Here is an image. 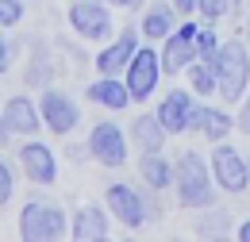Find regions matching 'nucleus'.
Instances as JSON below:
<instances>
[{
  "instance_id": "nucleus-1",
  "label": "nucleus",
  "mask_w": 250,
  "mask_h": 242,
  "mask_svg": "<svg viewBox=\"0 0 250 242\" xmlns=\"http://www.w3.org/2000/svg\"><path fill=\"white\" fill-rule=\"evenodd\" d=\"M173 192H177V208H185V212L219 204V184L200 150H181L173 158Z\"/></svg>"
},
{
  "instance_id": "nucleus-2",
  "label": "nucleus",
  "mask_w": 250,
  "mask_h": 242,
  "mask_svg": "<svg viewBox=\"0 0 250 242\" xmlns=\"http://www.w3.org/2000/svg\"><path fill=\"white\" fill-rule=\"evenodd\" d=\"M212 69H216L219 81V100L223 104H239L250 89V42L243 39H223V46L212 58Z\"/></svg>"
},
{
  "instance_id": "nucleus-3",
  "label": "nucleus",
  "mask_w": 250,
  "mask_h": 242,
  "mask_svg": "<svg viewBox=\"0 0 250 242\" xmlns=\"http://www.w3.org/2000/svg\"><path fill=\"white\" fill-rule=\"evenodd\" d=\"M16 235L23 242H58L69 235V215L62 212V204L54 200H27L20 208V227Z\"/></svg>"
},
{
  "instance_id": "nucleus-4",
  "label": "nucleus",
  "mask_w": 250,
  "mask_h": 242,
  "mask_svg": "<svg viewBox=\"0 0 250 242\" xmlns=\"http://www.w3.org/2000/svg\"><path fill=\"white\" fill-rule=\"evenodd\" d=\"M39 131H42L39 100H31L27 92H16V96L0 100V150L12 146V139H31Z\"/></svg>"
},
{
  "instance_id": "nucleus-5",
  "label": "nucleus",
  "mask_w": 250,
  "mask_h": 242,
  "mask_svg": "<svg viewBox=\"0 0 250 242\" xmlns=\"http://www.w3.org/2000/svg\"><path fill=\"white\" fill-rule=\"evenodd\" d=\"M212 177H216L219 192H231V196H247L250 192V165H247V154L239 146H231L227 139L223 142H212Z\"/></svg>"
},
{
  "instance_id": "nucleus-6",
  "label": "nucleus",
  "mask_w": 250,
  "mask_h": 242,
  "mask_svg": "<svg viewBox=\"0 0 250 242\" xmlns=\"http://www.w3.org/2000/svg\"><path fill=\"white\" fill-rule=\"evenodd\" d=\"M162 54L154 50V42H143L135 50L131 65L124 69V81H127V92H131V104H150V96L158 92L162 85Z\"/></svg>"
},
{
  "instance_id": "nucleus-7",
  "label": "nucleus",
  "mask_w": 250,
  "mask_h": 242,
  "mask_svg": "<svg viewBox=\"0 0 250 242\" xmlns=\"http://www.w3.org/2000/svg\"><path fill=\"white\" fill-rule=\"evenodd\" d=\"M65 20H69V27L77 39H85V42H108L112 39V4L108 0H69V8H65Z\"/></svg>"
},
{
  "instance_id": "nucleus-8",
  "label": "nucleus",
  "mask_w": 250,
  "mask_h": 242,
  "mask_svg": "<svg viewBox=\"0 0 250 242\" xmlns=\"http://www.w3.org/2000/svg\"><path fill=\"white\" fill-rule=\"evenodd\" d=\"M85 150H89V158H93L96 165H104V169H124L131 139H127V131L116 120H100V123H93V131H89V139H85Z\"/></svg>"
},
{
  "instance_id": "nucleus-9",
  "label": "nucleus",
  "mask_w": 250,
  "mask_h": 242,
  "mask_svg": "<svg viewBox=\"0 0 250 242\" xmlns=\"http://www.w3.org/2000/svg\"><path fill=\"white\" fill-rule=\"evenodd\" d=\"M104 208L112 212L116 223H124L127 231H143L150 223V212H146V192L135 188L127 181H112L104 188Z\"/></svg>"
},
{
  "instance_id": "nucleus-10",
  "label": "nucleus",
  "mask_w": 250,
  "mask_h": 242,
  "mask_svg": "<svg viewBox=\"0 0 250 242\" xmlns=\"http://www.w3.org/2000/svg\"><path fill=\"white\" fill-rule=\"evenodd\" d=\"M196 27H200V20H196V16H185L177 27L162 39V50H158V54H162V73H166V77L185 73L188 65L196 61Z\"/></svg>"
},
{
  "instance_id": "nucleus-11",
  "label": "nucleus",
  "mask_w": 250,
  "mask_h": 242,
  "mask_svg": "<svg viewBox=\"0 0 250 242\" xmlns=\"http://www.w3.org/2000/svg\"><path fill=\"white\" fill-rule=\"evenodd\" d=\"M39 112H42V131H50V135H58V139L73 135L77 123H81L77 100L65 89H54V85H46V89L39 92Z\"/></svg>"
},
{
  "instance_id": "nucleus-12",
  "label": "nucleus",
  "mask_w": 250,
  "mask_h": 242,
  "mask_svg": "<svg viewBox=\"0 0 250 242\" xmlns=\"http://www.w3.org/2000/svg\"><path fill=\"white\" fill-rule=\"evenodd\" d=\"M16 161H20V173L31 184H39V188H50V184L58 181V154L50 150L42 139H35V135L20 142Z\"/></svg>"
},
{
  "instance_id": "nucleus-13",
  "label": "nucleus",
  "mask_w": 250,
  "mask_h": 242,
  "mask_svg": "<svg viewBox=\"0 0 250 242\" xmlns=\"http://www.w3.org/2000/svg\"><path fill=\"white\" fill-rule=\"evenodd\" d=\"M143 46V31H139V23H127L124 31H120V39H108L100 50H96V73H104V77H124V69L131 65V58H135V50Z\"/></svg>"
},
{
  "instance_id": "nucleus-14",
  "label": "nucleus",
  "mask_w": 250,
  "mask_h": 242,
  "mask_svg": "<svg viewBox=\"0 0 250 242\" xmlns=\"http://www.w3.org/2000/svg\"><path fill=\"white\" fill-rule=\"evenodd\" d=\"M196 104H200V96L192 89H169L162 100H158L154 112H158V120H162V127H166L169 135H188Z\"/></svg>"
},
{
  "instance_id": "nucleus-15",
  "label": "nucleus",
  "mask_w": 250,
  "mask_h": 242,
  "mask_svg": "<svg viewBox=\"0 0 250 242\" xmlns=\"http://www.w3.org/2000/svg\"><path fill=\"white\" fill-rule=\"evenodd\" d=\"M69 239L73 242H104L112 239V212L100 204H81L69 215Z\"/></svg>"
},
{
  "instance_id": "nucleus-16",
  "label": "nucleus",
  "mask_w": 250,
  "mask_h": 242,
  "mask_svg": "<svg viewBox=\"0 0 250 242\" xmlns=\"http://www.w3.org/2000/svg\"><path fill=\"white\" fill-rule=\"evenodd\" d=\"M235 131V116L227 112V104H196L188 135H204L208 142H223Z\"/></svg>"
},
{
  "instance_id": "nucleus-17",
  "label": "nucleus",
  "mask_w": 250,
  "mask_h": 242,
  "mask_svg": "<svg viewBox=\"0 0 250 242\" xmlns=\"http://www.w3.org/2000/svg\"><path fill=\"white\" fill-rule=\"evenodd\" d=\"M177 23H181V16H177L173 0H154V4H146L139 12V31H143L146 42H162Z\"/></svg>"
},
{
  "instance_id": "nucleus-18",
  "label": "nucleus",
  "mask_w": 250,
  "mask_h": 242,
  "mask_svg": "<svg viewBox=\"0 0 250 242\" xmlns=\"http://www.w3.org/2000/svg\"><path fill=\"white\" fill-rule=\"evenodd\" d=\"M54 54H50V42L42 39V35H35L31 39V50H27V69H23V85L27 89H46V85H54Z\"/></svg>"
},
{
  "instance_id": "nucleus-19",
  "label": "nucleus",
  "mask_w": 250,
  "mask_h": 242,
  "mask_svg": "<svg viewBox=\"0 0 250 242\" xmlns=\"http://www.w3.org/2000/svg\"><path fill=\"white\" fill-rule=\"evenodd\" d=\"M127 139H131V146L139 154H154V150H166L169 131L162 127L158 112H139V116L131 120V127H127Z\"/></svg>"
},
{
  "instance_id": "nucleus-20",
  "label": "nucleus",
  "mask_w": 250,
  "mask_h": 242,
  "mask_svg": "<svg viewBox=\"0 0 250 242\" xmlns=\"http://www.w3.org/2000/svg\"><path fill=\"white\" fill-rule=\"evenodd\" d=\"M85 100L96 104V108H104V112H124V108H131L127 81H124V77H104V73L85 85Z\"/></svg>"
},
{
  "instance_id": "nucleus-21",
  "label": "nucleus",
  "mask_w": 250,
  "mask_h": 242,
  "mask_svg": "<svg viewBox=\"0 0 250 242\" xmlns=\"http://www.w3.org/2000/svg\"><path fill=\"white\" fill-rule=\"evenodd\" d=\"M139 177L146 188H154V192H166V188H173V158H166L162 150L154 154H139Z\"/></svg>"
},
{
  "instance_id": "nucleus-22",
  "label": "nucleus",
  "mask_w": 250,
  "mask_h": 242,
  "mask_svg": "<svg viewBox=\"0 0 250 242\" xmlns=\"http://www.w3.org/2000/svg\"><path fill=\"white\" fill-rule=\"evenodd\" d=\"M231 223H235L231 212L219 208V204H212V208H200V219H196L192 235H196V239H227V235H235Z\"/></svg>"
},
{
  "instance_id": "nucleus-23",
  "label": "nucleus",
  "mask_w": 250,
  "mask_h": 242,
  "mask_svg": "<svg viewBox=\"0 0 250 242\" xmlns=\"http://www.w3.org/2000/svg\"><path fill=\"white\" fill-rule=\"evenodd\" d=\"M185 81H188V89L196 92L200 100H212L219 92V81H216V69H212V61H204V58H196L192 65L185 69Z\"/></svg>"
},
{
  "instance_id": "nucleus-24",
  "label": "nucleus",
  "mask_w": 250,
  "mask_h": 242,
  "mask_svg": "<svg viewBox=\"0 0 250 242\" xmlns=\"http://www.w3.org/2000/svg\"><path fill=\"white\" fill-rule=\"evenodd\" d=\"M219 46H223V35L216 31V23H200V27H196V58L212 61Z\"/></svg>"
},
{
  "instance_id": "nucleus-25",
  "label": "nucleus",
  "mask_w": 250,
  "mask_h": 242,
  "mask_svg": "<svg viewBox=\"0 0 250 242\" xmlns=\"http://www.w3.org/2000/svg\"><path fill=\"white\" fill-rule=\"evenodd\" d=\"M196 20L200 23H223V20H231V0H196Z\"/></svg>"
},
{
  "instance_id": "nucleus-26",
  "label": "nucleus",
  "mask_w": 250,
  "mask_h": 242,
  "mask_svg": "<svg viewBox=\"0 0 250 242\" xmlns=\"http://www.w3.org/2000/svg\"><path fill=\"white\" fill-rule=\"evenodd\" d=\"M20 54H23V39L20 35H8V27H0V73H8Z\"/></svg>"
},
{
  "instance_id": "nucleus-27",
  "label": "nucleus",
  "mask_w": 250,
  "mask_h": 242,
  "mask_svg": "<svg viewBox=\"0 0 250 242\" xmlns=\"http://www.w3.org/2000/svg\"><path fill=\"white\" fill-rule=\"evenodd\" d=\"M27 16V0H0V27H20Z\"/></svg>"
},
{
  "instance_id": "nucleus-28",
  "label": "nucleus",
  "mask_w": 250,
  "mask_h": 242,
  "mask_svg": "<svg viewBox=\"0 0 250 242\" xmlns=\"http://www.w3.org/2000/svg\"><path fill=\"white\" fill-rule=\"evenodd\" d=\"M12 196H16V169H12L8 158L0 154V208L12 204Z\"/></svg>"
},
{
  "instance_id": "nucleus-29",
  "label": "nucleus",
  "mask_w": 250,
  "mask_h": 242,
  "mask_svg": "<svg viewBox=\"0 0 250 242\" xmlns=\"http://www.w3.org/2000/svg\"><path fill=\"white\" fill-rule=\"evenodd\" d=\"M235 131L250 139V96H243V100H239V112H235Z\"/></svg>"
},
{
  "instance_id": "nucleus-30",
  "label": "nucleus",
  "mask_w": 250,
  "mask_h": 242,
  "mask_svg": "<svg viewBox=\"0 0 250 242\" xmlns=\"http://www.w3.org/2000/svg\"><path fill=\"white\" fill-rule=\"evenodd\" d=\"M112 8H127V12H143L146 8V0H108Z\"/></svg>"
},
{
  "instance_id": "nucleus-31",
  "label": "nucleus",
  "mask_w": 250,
  "mask_h": 242,
  "mask_svg": "<svg viewBox=\"0 0 250 242\" xmlns=\"http://www.w3.org/2000/svg\"><path fill=\"white\" fill-rule=\"evenodd\" d=\"M173 8H177L181 20H185V16H196V0H173Z\"/></svg>"
},
{
  "instance_id": "nucleus-32",
  "label": "nucleus",
  "mask_w": 250,
  "mask_h": 242,
  "mask_svg": "<svg viewBox=\"0 0 250 242\" xmlns=\"http://www.w3.org/2000/svg\"><path fill=\"white\" fill-rule=\"evenodd\" d=\"M235 239H239V242H250V215L239 223V227H235Z\"/></svg>"
},
{
  "instance_id": "nucleus-33",
  "label": "nucleus",
  "mask_w": 250,
  "mask_h": 242,
  "mask_svg": "<svg viewBox=\"0 0 250 242\" xmlns=\"http://www.w3.org/2000/svg\"><path fill=\"white\" fill-rule=\"evenodd\" d=\"M243 8H247V0H231V20H239V16H243Z\"/></svg>"
},
{
  "instance_id": "nucleus-34",
  "label": "nucleus",
  "mask_w": 250,
  "mask_h": 242,
  "mask_svg": "<svg viewBox=\"0 0 250 242\" xmlns=\"http://www.w3.org/2000/svg\"><path fill=\"white\" fill-rule=\"evenodd\" d=\"M247 35H250V16H247Z\"/></svg>"
},
{
  "instance_id": "nucleus-35",
  "label": "nucleus",
  "mask_w": 250,
  "mask_h": 242,
  "mask_svg": "<svg viewBox=\"0 0 250 242\" xmlns=\"http://www.w3.org/2000/svg\"><path fill=\"white\" fill-rule=\"evenodd\" d=\"M247 165H250V154H247Z\"/></svg>"
},
{
  "instance_id": "nucleus-36",
  "label": "nucleus",
  "mask_w": 250,
  "mask_h": 242,
  "mask_svg": "<svg viewBox=\"0 0 250 242\" xmlns=\"http://www.w3.org/2000/svg\"><path fill=\"white\" fill-rule=\"evenodd\" d=\"M0 100H4V92H0Z\"/></svg>"
},
{
  "instance_id": "nucleus-37",
  "label": "nucleus",
  "mask_w": 250,
  "mask_h": 242,
  "mask_svg": "<svg viewBox=\"0 0 250 242\" xmlns=\"http://www.w3.org/2000/svg\"><path fill=\"white\" fill-rule=\"evenodd\" d=\"M27 4H31V0H27Z\"/></svg>"
}]
</instances>
